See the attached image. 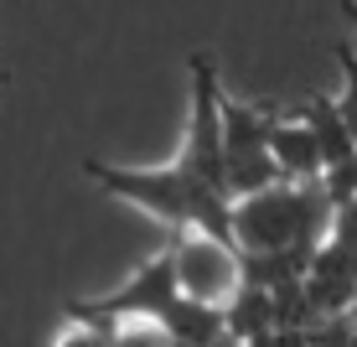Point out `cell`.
<instances>
[{
    "label": "cell",
    "mask_w": 357,
    "mask_h": 347,
    "mask_svg": "<svg viewBox=\"0 0 357 347\" xmlns=\"http://www.w3.org/2000/svg\"><path fill=\"white\" fill-rule=\"evenodd\" d=\"M176 301H181V290H176V259H171V249H161L151 265H140L119 290H109L104 301H93V306L109 321H155V327H161Z\"/></svg>",
    "instance_id": "cell-4"
},
{
    "label": "cell",
    "mask_w": 357,
    "mask_h": 347,
    "mask_svg": "<svg viewBox=\"0 0 357 347\" xmlns=\"http://www.w3.org/2000/svg\"><path fill=\"white\" fill-rule=\"evenodd\" d=\"M347 16H352V21H357V6H347Z\"/></svg>",
    "instance_id": "cell-10"
},
{
    "label": "cell",
    "mask_w": 357,
    "mask_h": 347,
    "mask_svg": "<svg viewBox=\"0 0 357 347\" xmlns=\"http://www.w3.org/2000/svg\"><path fill=\"white\" fill-rule=\"evenodd\" d=\"M269 156H275L280 182H285V187H321V182H326L321 145H316V135H311V125H305L301 115H280L275 119Z\"/></svg>",
    "instance_id": "cell-5"
},
{
    "label": "cell",
    "mask_w": 357,
    "mask_h": 347,
    "mask_svg": "<svg viewBox=\"0 0 357 347\" xmlns=\"http://www.w3.org/2000/svg\"><path fill=\"white\" fill-rule=\"evenodd\" d=\"M301 119L311 125L316 135V145H321V161H326V177L331 171H342V166H352L357 161V140H352V130H347V119H342V109H337V98H305L301 104Z\"/></svg>",
    "instance_id": "cell-6"
},
{
    "label": "cell",
    "mask_w": 357,
    "mask_h": 347,
    "mask_svg": "<svg viewBox=\"0 0 357 347\" xmlns=\"http://www.w3.org/2000/svg\"><path fill=\"white\" fill-rule=\"evenodd\" d=\"M119 332H104V327H89V321H68L63 332H57L52 347H114Z\"/></svg>",
    "instance_id": "cell-9"
},
{
    "label": "cell",
    "mask_w": 357,
    "mask_h": 347,
    "mask_svg": "<svg viewBox=\"0 0 357 347\" xmlns=\"http://www.w3.org/2000/svg\"><path fill=\"white\" fill-rule=\"evenodd\" d=\"M269 332H280L275 295H269L264 285H243V290L228 301V337L243 342V347H254V342H264Z\"/></svg>",
    "instance_id": "cell-7"
},
{
    "label": "cell",
    "mask_w": 357,
    "mask_h": 347,
    "mask_svg": "<svg viewBox=\"0 0 357 347\" xmlns=\"http://www.w3.org/2000/svg\"><path fill=\"white\" fill-rule=\"evenodd\" d=\"M83 171H89L104 192L145 207L151 218L171 223L176 233H207V239H218V244H233V197L192 182L181 166L130 171V166H109V161H83ZM233 249H238V244H233Z\"/></svg>",
    "instance_id": "cell-1"
},
{
    "label": "cell",
    "mask_w": 357,
    "mask_h": 347,
    "mask_svg": "<svg viewBox=\"0 0 357 347\" xmlns=\"http://www.w3.org/2000/svg\"><path fill=\"white\" fill-rule=\"evenodd\" d=\"M331 52H337V63H342V98H337V109H342V119H347V130L357 140V47L337 42Z\"/></svg>",
    "instance_id": "cell-8"
},
{
    "label": "cell",
    "mask_w": 357,
    "mask_h": 347,
    "mask_svg": "<svg viewBox=\"0 0 357 347\" xmlns=\"http://www.w3.org/2000/svg\"><path fill=\"white\" fill-rule=\"evenodd\" d=\"M166 249L176 259V290L197 306L228 311V301L243 290V254L207 233H171Z\"/></svg>",
    "instance_id": "cell-3"
},
{
    "label": "cell",
    "mask_w": 357,
    "mask_h": 347,
    "mask_svg": "<svg viewBox=\"0 0 357 347\" xmlns=\"http://www.w3.org/2000/svg\"><path fill=\"white\" fill-rule=\"evenodd\" d=\"M192 182L228 197V156H223V89H218L213 57H192V125H187V151L176 161Z\"/></svg>",
    "instance_id": "cell-2"
}]
</instances>
